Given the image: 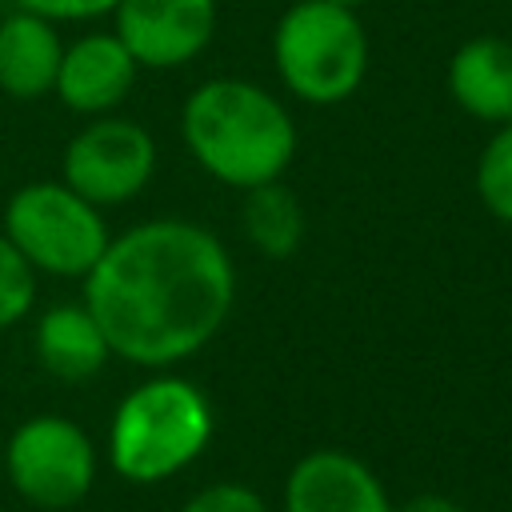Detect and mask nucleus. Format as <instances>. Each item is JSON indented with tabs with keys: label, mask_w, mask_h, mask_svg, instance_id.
<instances>
[{
	"label": "nucleus",
	"mask_w": 512,
	"mask_h": 512,
	"mask_svg": "<svg viewBox=\"0 0 512 512\" xmlns=\"http://www.w3.org/2000/svg\"><path fill=\"white\" fill-rule=\"evenodd\" d=\"M232 300V256L216 232L192 220L132 224L84 276V304L112 356L140 368L196 356L228 320Z\"/></svg>",
	"instance_id": "nucleus-1"
},
{
	"label": "nucleus",
	"mask_w": 512,
	"mask_h": 512,
	"mask_svg": "<svg viewBox=\"0 0 512 512\" xmlns=\"http://www.w3.org/2000/svg\"><path fill=\"white\" fill-rule=\"evenodd\" d=\"M180 132L192 160L228 188L280 180L296 156V124L288 108L260 84L216 76L200 84L180 112Z\"/></svg>",
	"instance_id": "nucleus-2"
},
{
	"label": "nucleus",
	"mask_w": 512,
	"mask_h": 512,
	"mask_svg": "<svg viewBox=\"0 0 512 512\" xmlns=\"http://www.w3.org/2000/svg\"><path fill=\"white\" fill-rule=\"evenodd\" d=\"M212 440V404L184 376L136 384L112 412L108 460L132 484H160L188 468Z\"/></svg>",
	"instance_id": "nucleus-3"
},
{
	"label": "nucleus",
	"mask_w": 512,
	"mask_h": 512,
	"mask_svg": "<svg viewBox=\"0 0 512 512\" xmlns=\"http://www.w3.org/2000/svg\"><path fill=\"white\" fill-rule=\"evenodd\" d=\"M272 64L304 104H340L368 76L364 20L336 0H296L272 28Z\"/></svg>",
	"instance_id": "nucleus-4"
},
{
	"label": "nucleus",
	"mask_w": 512,
	"mask_h": 512,
	"mask_svg": "<svg viewBox=\"0 0 512 512\" xmlns=\"http://www.w3.org/2000/svg\"><path fill=\"white\" fill-rule=\"evenodd\" d=\"M4 236L32 272L60 280H84L112 240L104 212L64 180L16 188L4 204Z\"/></svg>",
	"instance_id": "nucleus-5"
},
{
	"label": "nucleus",
	"mask_w": 512,
	"mask_h": 512,
	"mask_svg": "<svg viewBox=\"0 0 512 512\" xmlns=\"http://www.w3.org/2000/svg\"><path fill=\"white\" fill-rule=\"evenodd\" d=\"M4 480L20 500L44 512L76 508L96 480V448L88 432L68 416H32L0 448Z\"/></svg>",
	"instance_id": "nucleus-6"
},
{
	"label": "nucleus",
	"mask_w": 512,
	"mask_h": 512,
	"mask_svg": "<svg viewBox=\"0 0 512 512\" xmlns=\"http://www.w3.org/2000/svg\"><path fill=\"white\" fill-rule=\"evenodd\" d=\"M156 172V140L128 116H92L60 156V180L88 204L112 208L144 192Z\"/></svg>",
	"instance_id": "nucleus-7"
},
{
	"label": "nucleus",
	"mask_w": 512,
	"mask_h": 512,
	"mask_svg": "<svg viewBox=\"0 0 512 512\" xmlns=\"http://www.w3.org/2000/svg\"><path fill=\"white\" fill-rule=\"evenodd\" d=\"M116 36L140 68H180L216 32V0H116Z\"/></svg>",
	"instance_id": "nucleus-8"
},
{
	"label": "nucleus",
	"mask_w": 512,
	"mask_h": 512,
	"mask_svg": "<svg viewBox=\"0 0 512 512\" xmlns=\"http://www.w3.org/2000/svg\"><path fill=\"white\" fill-rule=\"evenodd\" d=\"M284 512H392L380 476L352 452L316 448L284 480Z\"/></svg>",
	"instance_id": "nucleus-9"
},
{
	"label": "nucleus",
	"mask_w": 512,
	"mask_h": 512,
	"mask_svg": "<svg viewBox=\"0 0 512 512\" xmlns=\"http://www.w3.org/2000/svg\"><path fill=\"white\" fill-rule=\"evenodd\" d=\"M140 64L120 44L116 32H88L76 44L64 48L60 72H56V96L68 112L80 116H108L124 104V96L136 84Z\"/></svg>",
	"instance_id": "nucleus-10"
},
{
	"label": "nucleus",
	"mask_w": 512,
	"mask_h": 512,
	"mask_svg": "<svg viewBox=\"0 0 512 512\" xmlns=\"http://www.w3.org/2000/svg\"><path fill=\"white\" fill-rule=\"evenodd\" d=\"M448 92L452 100L484 120L508 124L512 120V40L504 36H472L448 60Z\"/></svg>",
	"instance_id": "nucleus-11"
},
{
	"label": "nucleus",
	"mask_w": 512,
	"mask_h": 512,
	"mask_svg": "<svg viewBox=\"0 0 512 512\" xmlns=\"http://www.w3.org/2000/svg\"><path fill=\"white\" fill-rule=\"evenodd\" d=\"M32 348H36V360L48 376L56 380H92L112 348L104 340V328L96 324V316L88 312L84 300H64V304H52L40 320H36V336H32Z\"/></svg>",
	"instance_id": "nucleus-12"
},
{
	"label": "nucleus",
	"mask_w": 512,
	"mask_h": 512,
	"mask_svg": "<svg viewBox=\"0 0 512 512\" xmlns=\"http://www.w3.org/2000/svg\"><path fill=\"white\" fill-rule=\"evenodd\" d=\"M64 44L56 36V24L16 8L0 20V92L16 100H36L56 88Z\"/></svg>",
	"instance_id": "nucleus-13"
},
{
	"label": "nucleus",
	"mask_w": 512,
	"mask_h": 512,
	"mask_svg": "<svg viewBox=\"0 0 512 512\" xmlns=\"http://www.w3.org/2000/svg\"><path fill=\"white\" fill-rule=\"evenodd\" d=\"M240 228H244V236L256 252H264L272 260H284L304 240V208H300V200L288 184L268 180V184H256V188L244 192Z\"/></svg>",
	"instance_id": "nucleus-14"
},
{
	"label": "nucleus",
	"mask_w": 512,
	"mask_h": 512,
	"mask_svg": "<svg viewBox=\"0 0 512 512\" xmlns=\"http://www.w3.org/2000/svg\"><path fill=\"white\" fill-rule=\"evenodd\" d=\"M476 192L496 220L512 224V120L500 124L484 144L476 160Z\"/></svg>",
	"instance_id": "nucleus-15"
},
{
	"label": "nucleus",
	"mask_w": 512,
	"mask_h": 512,
	"mask_svg": "<svg viewBox=\"0 0 512 512\" xmlns=\"http://www.w3.org/2000/svg\"><path fill=\"white\" fill-rule=\"evenodd\" d=\"M36 300V272L28 260L12 248V240L0 232V332L28 316Z\"/></svg>",
	"instance_id": "nucleus-16"
},
{
	"label": "nucleus",
	"mask_w": 512,
	"mask_h": 512,
	"mask_svg": "<svg viewBox=\"0 0 512 512\" xmlns=\"http://www.w3.org/2000/svg\"><path fill=\"white\" fill-rule=\"evenodd\" d=\"M180 512H268L264 496L248 484H236V480H216L208 488H200L196 496L184 500Z\"/></svg>",
	"instance_id": "nucleus-17"
},
{
	"label": "nucleus",
	"mask_w": 512,
	"mask_h": 512,
	"mask_svg": "<svg viewBox=\"0 0 512 512\" xmlns=\"http://www.w3.org/2000/svg\"><path fill=\"white\" fill-rule=\"evenodd\" d=\"M24 12H36L44 20H96L116 8V0H12Z\"/></svg>",
	"instance_id": "nucleus-18"
},
{
	"label": "nucleus",
	"mask_w": 512,
	"mask_h": 512,
	"mask_svg": "<svg viewBox=\"0 0 512 512\" xmlns=\"http://www.w3.org/2000/svg\"><path fill=\"white\" fill-rule=\"evenodd\" d=\"M392 512H464V504L452 500V496H440V492H420V496H408Z\"/></svg>",
	"instance_id": "nucleus-19"
},
{
	"label": "nucleus",
	"mask_w": 512,
	"mask_h": 512,
	"mask_svg": "<svg viewBox=\"0 0 512 512\" xmlns=\"http://www.w3.org/2000/svg\"><path fill=\"white\" fill-rule=\"evenodd\" d=\"M336 4H348V8H356V4H364V0H336Z\"/></svg>",
	"instance_id": "nucleus-20"
},
{
	"label": "nucleus",
	"mask_w": 512,
	"mask_h": 512,
	"mask_svg": "<svg viewBox=\"0 0 512 512\" xmlns=\"http://www.w3.org/2000/svg\"><path fill=\"white\" fill-rule=\"evenodd\" d=\"M0 480H4V464H0Z\"/></svg>",
	"instance_id": "nucleus-21"
}]
</instances>
